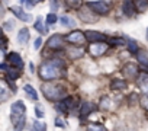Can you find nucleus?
<instances>
[{
  "label": "nucleus",
  "instance_id": "nucleus-26",
  "mask_svg": "<svg viewBox=\"0 0 148 131\" xmlns=\"http://www.w3.org/2000/svg\"><path fill=\"white\" fill-rule=\"evenodd\" d=\"M60 21H61L62 26H65V28H76V22H74L71 18H68V16H61Z\"/></svg>",
  "mask_w": 148,
  "mask_h": 131
},
{
  "label": "nucleus",
  "instance_id": "nucleus-14",
  "mask_svg": "<svg viewBox=\"0 0 148 131\" xmlns=\"http://www.w3.org/2000/svg\"><path fill=\"white\" fill-rule=\"evenodd\" d=\"M123 13L129 18H132L135 13H136V8H135V3L134 0H123Z\"/></svg>",
  "mask_w": 148,
  "mask_h": 131
},
{
  "label": "nucleus",
  "instance_id": "nucleus-5",
  "mask_svg": "<svg viewBox=\"0 0 148 131\" xmlns=\"http://www.w3.org/2000/svg\"><path fill=\"white\" fill-rule=\"evenodd\" d=\"M65 41L71 45H83L87 41V38H86V34L82 31H73L65 37Z\"/></svg>",
  "mask_w": 148,
  "mask_h": 131
},
{
  "label": "nucleus",
  "instance_id": "nucleus-29",
  "mask_svg": "<svg viewBox=\"0 0 148 131\" xmlns=\"http://www.w3.org/2000/svg\"><path fill=\"white\" fill-rule=\"evenodd\" d=\"M126 45H128V50H129L132 54H136V52H138V45H136V42H135L134 39H128V41H126Z\"/></svg>",
  "mask_w": 148,
  "mask_h": 131
},
{
  "label": "nucleus",
  "instance_id": "nucleus-12",
  "mask_svg": "<svg viewBox=\"0 0 148 131\" xmlns=\"http://www.w3.org/2000/svg\"><path fill=\"white\" fill-rule=\"evenodd\" d=\"M83 54H84V50L82 48V45H73V47H70V48L67 50V55H68V58H71V60L82 58Z\"/></svg>",
  "mask_w": 148,
  "mask_h": 131
},
{
  "label": "nucleus",
  "instance_id": "nucleus-7",
  "mask_svg": "<svg viewBox=\"0 0 148 131\" xmlns=\"http://www.w3.org/2000/svg\"><path fill=\"white\" fill-rule=\"evenodd\" d=\"M87 6L93 9L97 15H108L109 13V5L103 0H95V2H89Z\"/></svg>",
  "mask_w": 148,
  "mask_h": 131
},
{
  "label": "nucleus",
  "instance_id": "nucleus-2",
  "mask_svg": "<svg viewBox=\"0 0 148 131\" xmlns=\"http://www.w3.org/2000/svg\"><path fill=\"white\" fill-rule=\"evenodd\" d=\"M42 93L48 101H54V102H58L67 98V89L62 85L51 83V80L42 85Z\"/></svg>",
  "mask_w": 148,
  "mask_h": 131
},
{
  "label": "nucleus",
  "instance_id": "nucleus-38",
  "mask_svg": "<svg viewBox=\"0 0 148 131\" xmlns=\"http://www.w3.org/2000/svg\"><path fill=\"white\" fill-rule=\"evenodd\" d=\"M58 0H51V9H52V12L54 10H58Z\"/></svg>",
  "mask_w": 148,
  "mask_h": 131
},
{
  "label": "nucleus",
  "instance_id": "nucleus-24",
  "mask_svg": "<svg viewBox=\"0 0 148 131\" xmlns=\"http://www.w3.org/2000/svg\"><path fill=\"white\" fill-rule=\"evenodd\" d=\"M134 3H135L136 12H139V13L145 12L148 8V0H134Z\"/></svg>",
  "mask_w": 148,
  "mask_h": 131
},
{
  "label": "nucleus",
  "instance_id": "nucleus-11",
  "mask_svg": "<svg viewBox=\"0 0 148 131\" xmlns=\"http://www.w3.org/2000/svg\"><path fill=\"white\" fill-rule=\"evenodd\" d=\"M8 63L10 64V66H13V67H18V69H23V60H22V57L18 54V52H10L9 55H8Z\"/></svg>",
  "mask_w": 148,
  "mask_h": 131
},
{
  "label": "nucleus",
  "instance_id": "nucleus-40",
  "mask_svg": "<svg viewBox=\"0 0 148 131\" xmlns=\"http://www.w3.org/2000/svg\"><path fill=\"white\" fill-rule=\"evenodd\" d=\"M55 125H58V127H65V124H64V121H62L61 118H55Z\"/></svg>",
  "mask_w": 148,
  "mask_h": 131
},
{
  "label": "nucleus",
  "instance_id": "nucleus-41",
  "mask_svg": "<svg viewBox=\"0 0 148 131\" xmlns=\"http://www.w3.org/2000/svg\"><path fill=\"white\" fill-rule=\"evenodd\" d=\"M8 67H9L8 64H3V63L0 64V70H5V72H6V70H8Z\"/></svg>",
  "mask_w": 148,
  "mask_h": 131
},
{
  "label": "nucleus",
  "instance_id": "nucleus-30",
  "mask_svg": "<svg viewBox=\"0 0 148 131\" xmlns=\"http://www.w3.org/2000/svg\"><path fill=\"white\" fill-rule=\"evenodd\" d=\"M126 41L122 38H109V45H125Z\"/></svg>",
  "mask_w": 148,
  "mask_h": 131
},
{
  "label": "nucleus",
  "instance_id": "nucleus-9",
  "mask_svg": "<svg viewBox=\"0 0 148 131\" xmlns=\"http://www.w3.org/2000/svg\"><path fill=\"white\" fill-rule=\"evenodd\" d=\"M10 119H12L13 127H15L16 130H22V128H25V122H26V117H25V114H13V112H10Z\"/></svg>",
  "mask_w": 148,
  "mask_h": 131
},
{
  "label": "nucleus",
  "instance_id": "nucleus-23",
  "mask_svg": "<svg viewBox=\"0 0 148 131\" xmlns=\"http://www.w3.org/2000/svg\"><path fill=\"white\" fill-rule=\"evenodd\" d=\"M126 88V82L125 80H121V79H115L110 82V89L113 90H122Z\"/></svg>",
  "mask_w": 148,
  "mask_h": 131
},
{
  "label": "nucleus",
  "instance_id": "nucleus-25",
  "mask_svg": "<svg viewBox=\"0 0 148 131\" xmlns=\"http://www.w3.org/2000/svg\"><path fill=\"white\" fill-rule=\"evenodd\" d=\"M25 92H26V95L32 99V101H38V93H36V90L31 86V85H25Z\"/></svg>",
  "mask_w": 148,
  "mask_h": 131
},
{
  "label": "nucleus",
  "instance_id": "nucleus-10",
  "mask_svg": "<svg viewBox=\"0 0 148 131\" xmlns=\"http://www.w3.org/2000/svg\"><path fill=\"white\" fill-rule=\"evenodd\" d=\"M122 73L123 76H126L128 79H136L139 72H138V67H136V64H132V63H128L125 67L122 69Z\"/></svg>",
  "mask_w": 148,
  "mask_h": 131
},
{
  "label": "nucleus",
  "instance_id": "nucleus-27",
  "mask_svg": "<svg viewBox=\"0 0 148 131\" xmlns=\"http://www.w3.org/2000/svg\"><path fill=\"white\" fill-rule=\"evenodd\" d=\"M65 3H67V6L71 8V9H80L83 0H65Z\"/></svg>",
  "mask_w": 148,
  "mask_h": 131
},
{
  "label": "nucleus",
  "instance_id": "nucleus-31",
  "mask_svg": "<svg viewBox=\"0 0 148 131\" xmlns=\"http://www.w3.org/2000/svg\"><path fill=\"white\" fill-rule=\"evenodd\" d=\"M55 22H57V15H55L54 12L48 13V15H47V23L52 25V23H55Z\"/></svg>",
  "mask_w": 148,
  "mask_h": 131
},
{
  "label": "nucleus",
  "instance_id": "nucleus-20",
  "mask_svg": "<svg viewBox=\"0 0 148 131\" xmlns=\"http://www.w3.org/2000/svg\"><path fill=\"white\" fill-rule=\"evenodd\" d=\"M18 41H19V44H22V45H25V44L29 41V31H28V28H22V29L18 32Z\"/></svg>",
  "mask_w": 148,
  "mask_h": 131
},
{
  "label": "nucleus",
  "instance_id": "nucleus-39",
  "mask_svg": "<svg viewBox=\"0 0 148 131\" xmlns=\"http://www.w3.org/2000/svg\"><path fill=\"white\" fill-rule=\"evenodd\" d=\"M6 42H8V39H6L3 35H0V47H2V48L6 47Z\"/></svg>",
  "mask_w": 148,
  "mask_h": 131
},
{
  "label": "nucleus",
  "instance_id": "nucleus-28",
  "mask_svg": "<svg viewBox=\"0 0 148 131\" xmlns=\"http://www.w3.org/2000/svg\"><path fill=\"white\" fill-rule=\"evenodd\" d=\"M55 111H58V112H61V114H67V112H68V108H67V105H65L64 101H58V102L55 103Z\"/></svg>",
  "mask_w": 148,
  "mask_h": 131
},
{
  "label": "nucleus",
  "instance_id": "nucleus-32",
  "mask_svg": "<svg viewBox=\"0 0 148 131\" xmlns=\"http://www.w3.org/2000/svg\"><path fill=\"white\" fill-rule=\"evenodd\" d=\"M32 128H34V130H41V131H44V130H47V125L42 124V122H39V121H34Z\"/></svg>",
  "mask_w": 148,
  "mask_h": 131
},
{
  "label": "nucleus",
  "instance_id": "nucleus-33",
  "mask_svg": "<svg viewBox=\"0 0 148 131\" xmlns=\"http://www.w3.org/2000/svg\"><path fill=\"white\" fill-rule=\"evenodd\" d=\"M35 114H36L38 118H44V117H45V114L42 112V108H41L39 105H36V108H35Z\"/></svg>",
  "mask_w": 148,
  "mask_h": 131
},
{
  "label": "nucleus",
  "instance_id": "nucleus-36",
  "mask_svg": "<svg viewBox=\"0 0 148 131\" xmlns=\"http://www.w3.org/2000/svg\"><path fill=\"white\" fill-rule=\"evenodd\" d=\"M141 105H142V108H144L145 111H148V95L141 99Z\"/></svg>",
  "mask_w": 148,
  "mask_h": 131
},
{
  "label": "nucleus",
  "instance_id": "nucleus-3",
  "mask_svg": "<svg viewBox=\"0 0 148 131\" xmlns=\"http://www.w3.org/2000/svg\"><path fill=\"white\" fill-rule=\"evenodd\" d=\"M79 18L86 23H96L99 21V15L89 6H82L79 9Z\"/></svg>",
  "mask_w": 148,
  "mask_h": 131
},
{
  "label": "nucleus",
  "instance_id": "nucleus-16",
  "mask_svg": "<svg viewBox=\"0 0 148 131\" xmlns=\"http://www.w3.org/2000/svg\"><path fill=\"white\" fill-rule=\"evenodd\" d=\"M92 112H96V105L92 103V102H84L80 108V117L82 118H86L87 115H90Z\"/></svg>",
  "mask_w": 148,
  "mask_h": 131
},
{
  "label": "nucleus",
  "instance_id": "nucleus-4",
  "mask_svg": "<svg viewBox=\"0 0 148 131\" xmlns=\"http://www.w3.org/2000/svg\"><path fill=\"white\" fill-rule=\"evenodd\" d=\"M108 50H109V44L105 42V41L90 42V45H89V54H90L92 57H100V55H103Z\"/></svg>",
  "mask_w": 148,
  "mask_h": 131
},
{
  "label": "nucleus",
  "instance_id": "nucleus-22",
  "mask_svg": "<svg viewBox=\"0 0 148 131\" xmlns=\"http://www.w3.org/2000/svg\"><path fill=\"white\" fill-rule=\"evenodd\" d=\"M6 73H8V79L16 80V79H19V76H21V69L13 67V66H9L8 70H6Z\"/></svg>",
  "mask_w": 148,
  "mask_h": 131
},
{
  "label": "nucleus",
  "instance_id": "nucleus-44",
  "mask_svg": "<svg viewBox=\"0 0 148 131\" xmlns=\"http://www.w3.org/2000/svg\"><path fill=\"white\" fill-rule=\"evenodd\" d=\"M147 39H148V29H147Z\"/></svg>",
  "mask_w": 148,
  "mask_h": 131
},
{
  "label": "nucleus",
  "instance_id": "nucleus-34",
  "mask_svg": "<svg viewBox=\"0 0 148 131\" xmlns=\"http://www.w3.org/2000/svg\"><path fill=\"white\" fill-rule=\"evenodd\" d=\"M87 130H102V131H105L106 128H105L103 125H97V124H90V125L87 127Z\"/></svg>",
  "mask_w": 148,
  "mask_h": 131
},
{
  "label": "nucleus",
  "instance_id": "nucleus-8",
  "mask_svg": "<svg viewBox=\"0 0 148 131\" xmlns=\"http://www.w3.org/2000/svg\"><path fill=\"white\" fill-rule=\"evenodd\" d=\"M47 47H48V48H51V50L60 51V50H62V48H64V38H62L60 34H55V35H52V37L48 39Z\"/></svg>",
  "mask_w": 148,
  "mask_h": 131
},
{
  "label": "nucleus",
  "instance_id": "nucleus-43",
  "mask_svg": "<svg viewBox=\"0 0 148 131\" xmlns=\"http://www.w3.org/2000/svg\"><path fill=\"white\" fill-rule=\"evenodd\" d=\"M0 35H3V29H2V26H0Z\"/></svg>",
  "mask_w": 148,
  "mask_h": 131
},
{
  "label": "nucleus",
  "instance_id": "nucleus-15",
  "mask_svg": "<svg viewBox=\"0 0 148 131\" xmlns=\"http://www.w3.org/2000/svg\"><path fill=\"white\" fill-rule=\"evenodd\" d=\"M136 82H138V86L141 88V90L145 95H148V73H139L136 77Z\"/></svg>",
  "mask_w": 148,
  "mask_h": 131
},
{
  "label": "nucleus",
  "instance_id": "nucleus-17",
  "mask_svg": "<svg viewBox=\"0 0 148 131\" xmlns=\"http://www.w3.org/2000/svg\"><path fill=\"white\" fill-rule=\"evenodd\" d=\"M86 38L90 42H96V41H105L108 39L106 35H103L102 32H96V31H87L86 32Z\"/></svg>",
  "mask_w": 148,
  "mask_h": 131
},
{
  "label": "nucleus",
  "instance_id": "nucleus-37",
  "mask_svg": "<svg viewBox=\"0 0 148 131\" xmlns=\"http://www.w3.org/2000/svg\"><path fill=\"white\" fill-rule=\"evenodd\" d=\"M42 45V39L38 37L36 39H35V42H34V47H35V50H39V47Z\"/></svg>",
  "mask_w": 148,
  "mask_h": 131
},
{
  "label": "nucleus",
  "instance_id": "nucleus-35",
  "mask_svg": "<svg viewBox=\"0 0 148 131\" xmlns=\"http://www.w3.org/2000/svg\"><path fill=\"white\" fill-rule=\"evenodd\" d=\"M108 103H109V98H102V103H100V108L102 109H108Z\"/></svg>",
  "mask_w": 148,
  "mask_h": 131
},
{
  "label": "nucleus",
  "instance_id": "nucleus-19",
  "mask_svg": "<svg viewBox=\"0 0 148 131\" xmlns=\"http://www.w3.org/2000/svg\"><path fill=\"white\" fill-rule=\"evenodd\" d=\"M10 111H12L13 114H25L26 108H25V103H23L22 101H16V102H13V103H12Z\"/></svg>",
  "mask_w": 148,
  "mask_h": 131
},
{
  "label": "nucleus",
  "instance_id": "nucleus-18",
  "mask_svg": "<svg viewBox=\"0 0 148 131\" xmlns=\"http://www.w3.org/2000/svg\"><path fill=\"white\" fill-rule=\"evenodd\" d=\"M34 28H35L39 34H42V35L48 34V26H47V25H44V21H42V18H41V16H38L36 22L34 23Z\"/></svg>",
  "mask_w": 148,
  "mask_h": 131
},
{
  "label": "nucleus",
  "instance_id": "nucleus-1",
  "mask_svg": "<svg viewBox=\"0 0 148 131\" xmlns=\"http://www.w3.org/2000/svg\"><path fill=\"white\" fill-rule=\"evenodd\" d=\"M39 77L45 82H49V80H55L58 77H62L64 73H65V64L61 58H51V60H47L44 61L41 66H39Z\"/></svg>",
  "mask_w": 148,
  "mask_h": 131
},
{
  "label": "nucleus",
  "instance_id": "nucleus-21",
  "mask_svg": "<svg viewBox=\"0 0 148 131\" xmlns=\"http://www.w3.org/2000/svg\"><path fill=\"white\" fill-rule=\"evenodd\" d=\"M136 58H138V63L142 66V67L148 69V52L147 51H138Z\"/></svg>",
  "mask_w": 148,
  "mask_h": 131
},
{
  "label": "nucleus",
  "instance_id": "nucleus-13",
  "mask_svg": "<svg viewBox=\"0 0 148 131\" xmlns=\"http://www.w3.org/2000/svg\"><path fill=\"white\" fill-rule=\"evenodd\" d=\"M10 10L16 15V18H19V19H21V21H23V22H31V21H32V15H29V13L23 12L21 6H12V8H10Z\"/></svg>",
  "mask_w": 148,
  "mask_h": 131
},
{
  "label": "nucleus",
  "instance_id": "nucleus-6",
  "mask_svg": "<svg viewBox=\"0 0 148 131\" xmlns=\"http://www.w3.org/2000/svg\"><path fill=\"white\" fill-rule=\"evenodd\" d=\"M12 93H15V92H13L12 86L9 85V82L5 79H0V103L6 102Z\"/></svg>",
  "mask_w": 148,
  "mask_h": 131
},
{
  "label": "nucleus",
  "instance_id": "nucleus-42",
  "mask_svg": "<svg viewBox=\"0 0 148 131\" xmlns=\"http://www.w3.org/2000/svg\"><path fill=\"white\" fill-rule=\"evenodd\" d=\"M29 67H31V72L34 73V70H35V67H34V63H29Z\"/></svg>",
  "mask_w": 148,
  "mask_h": 131
}]
</instances>
